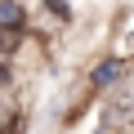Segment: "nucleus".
Returning a JSON list of instances; mask_svg holds the SVG:
<instances>
[{"label": "nucleus", "mask_w": 134, "mask_h": 134, "mask_svg": "<svg viewBox=\"0 0 134 134\" xmlns=\"http://www.w3.org/2000/svg\"><path fill=\"white\" fill-rule=\"evenodd\" d=\"M18 40H23V31H5V27H0V54L18 49Z\"/></svg>", "instance_id": "3"}, {"label": "nucleus", "mask_w": 134, "mask_h": 134, "mask_svg": "<svg viewBox=\"0 0 134 134\" xmlns=\"http://www.w3.org/2000/svg\"><path fill=\"white\" fill-rule=\"evenodd\" d=\"M0 27H5V31H23V5L0 0Z\"/></svg>", "instance_id": "2"}, {"label": "nucleus", "mask_w": 134, "mask_h": 134, "mask_svg": "<svg viewBox=\"0 0 134 134\" xmlns=\"http://www.w3.org/2000/svg\"><path fill=\"white\" fill-rule=\"evenodd\" d=\"M112 130H130V134H134V67L125 72V81L116 85V94H112V103H107V125H103V134H112Z\"/></svg>", "instance_id": "1"}, {"label": "nucleus", "mask_w": 134, "mask_h": 134, "mask_svg": "<svg viewBox=\"0 0 134 134\" xmlns=\"http://www.w3.org/2000/svg\"><path fill=\"white\" fill-rule=\"evenodd\" d=\"M0 134H14V112L0 107Z\"/></svg>", "instance_id": "4"}]
</instances>
